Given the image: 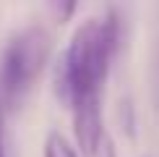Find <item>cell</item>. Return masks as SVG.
Returning <instances> with one entry per match:
<instances>
[{
  "label": "cell",
  "mask_w": 159,
  "mask_h": 157,
  "mask_svg": "<svg viewBox=\"0 0 159 157\" xmlns=\"http://www.w3.org/2000/svg\"><path fill=\"white\" fill-rule=\"evenodd\" d=\"M117 42L120 21L115 11L84 18L73 29L55 63V92L65 107H73L84 97L102 94Z\"/></svg>",
  "instance_id": "1"
},
{
  "label": "cell",
  "mask_w": 159,
  "mask_h": 157,
  "mask_svg": "<svg viewBox=\"0 0 159 157\" xmlns=\"http://www.w3.org/2000/svg\"><path fill=\"white\" fill-rule=\"evenodd\" d=\"M52 37L44 26L29 24L13 31L0 52V94L5 107H16L44 71Z\"/></svg>",
  "instance_id": "2"
},
{
  "label": "cell",
  "mask_w": 159,
  "mask_h": 157,
  "mask_svg": "<svg viewBox=\"0 0 159 157\" xmlns=\"http://www.w3.org/2000/svg\"><path fill=\"white\" fill-rule=\"evenodd\" d=\"M73 134H76V147L86 157H94L102 147L104 139V118H102V94L97 97H84L73 107Z\"/></svg>",
  "instance_id": "3"
},
{
  "label": "cell",
  "mask_w": 159,
  "mask_h": 157,
  "mask_svg": "<svg viewBox=\"0 0 159 157\" xmlns=\"http://www.w3.org/2000/svg\"><path fill=\"white\" fill-rule=\"evenodd\" d=\"M42 157H78V149L70 144V139H65L60 131H50L44 139Z\"/></svg>",
  "instance_id": "4"
},
{
  "label": "cell",
  "mask_w": 159,
  "mask_h": 157,
  "mask_svg": "<svg viewBox=\"0 0 159 157\" xmlns=\"http://www.w3.org/2000/svg\"><path fill=\"white\" fill-rule=\"evenodd\" d=\"M52 8H55L57 13H60V21H65L68 16H73V11H76V3H73V0H65V3H55Z\"/></svg>",
  "instance_id": "5"
},
{
  "label": "cell",
  "mask_w": 159,
  "mask_h": 157,
  "mask_svg": "<svg viewBox=\"0 0 159 157\" xmlns=\"http://www.w3.org/2000/svg\"><path fill=\"white\" fill-rule=\"evenodd\" d=\"M5 102H3V94H0V157H5V147H3V123H5Z\"/></svg>",
  "instance_id": "6"
}]
</instances>
